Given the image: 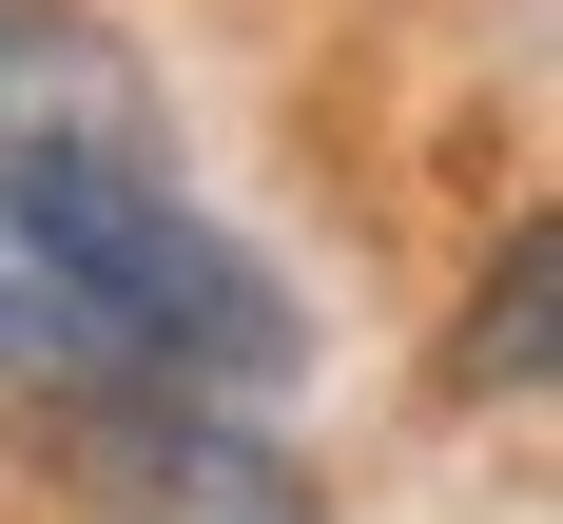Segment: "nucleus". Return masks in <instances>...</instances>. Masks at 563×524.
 Segmentation results:
<instances>
[{"label": "nucleus", "instance_id": "1", "mask_svg": "<svg viewBox=\"0 0 563 524\" xmlns=\"http://www.w3.org/2000/svg\"><path fill=\"white\" fill-rule=\"evenodd\" d=\"M0 253H20V311L58 349H117L136 389H195V408L291 389V291L175 175H0Z\"/></svg>", "mask_w": 563, "mask_h": 524}, {"label": "nucleus", "instance_id": "3", "mask_svg": "<svg viewBox=\"0 0 563 524\" xmlns=\"http://www.w3.org/2000/svg\"><path fill=\"white\" fill-rule=\"evenodd\" d=\"M0 175H175V98L136 78L117 20L0 0Z\"/></svg>", "mask_w": 563, "mask_h": 524}, {"label": "nucleus", "instance_id": "4", "mask_svg": "<svg viewBox=\"0 0 563 524\" xmlns=\"http://www.w3.org/2000/svg\"><path fill=\"white\" fill-rule=\"evenodd\" d=\"M544 331H563V214H525L506 253H486V291H466V311H448V389H466V408H486V389L525 408V389H544V369H563Z\"/></svg>", "mask_w": 563, "mask_h": 524}, {"label": "nucleus", "instance_id": "2", "mask_svg": "<svg viewBox=\"0 0 563 524\" xmlns=\"http://www.w3.org/2000/svg\"><path fill=\"white\" fill-rule=\"evenodd\" d=\"M40 466H58L98 524H311V466L253 447V427L195 408V389H78V408L40 427Z\"/></svg>", "mask_w": 563, "mask_h": 524}]
</instances>
